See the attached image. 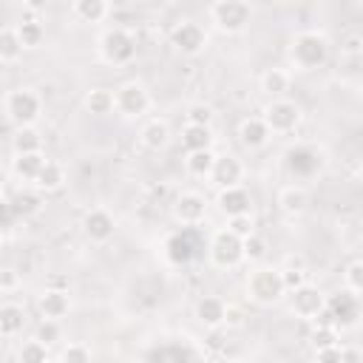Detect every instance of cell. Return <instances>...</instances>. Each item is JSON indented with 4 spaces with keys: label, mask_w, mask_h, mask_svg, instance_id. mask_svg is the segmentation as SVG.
<instances>
[{
    "label": "cell",
    "mask_w": 363,
    "mask_h": 363,
    "mask_svg": "<svg viewBox=\"0 0 363 363\" xmlns=\"http://www.w3.org/2000/svg\"><path fill=\"white\" fill-rule=\"evenodd\" d=\"M326 54H329V45H326V40H323L320 34H315V31L298 34V37L292 40V48H289V57H292V62H295L301 71H312V68L323 65V62H326Z\"/></svg>",
    "instance_id": "cell-1"
},
{
    "label": "cell",
    "mask_w": 363,
    "mask_h": 363,
    "mask_svg": "<svg viewBox=\"0 0 363 363\" xmlns=\"http://www.w3.org/2000/svg\"><path fill=\"white\" fill-rule=\"evenodd\" d=\"M201 247H204L201 233H199L196 227H182L179 233H173V235L167 238L164 252H167L170 264L184 267V264H190V261H193V258L201 252Z\"/></svg>",
    "instance_id": "cell-2"
},
{
    "label": "cell",
    "mask_w": 363,
    "mask_h": 363,
    "mask_svg": "<svg viewBox=\"0 0 363 363\" xmlns=\"http://www.w3.org/2000/svg\"><path fill=\"white\" fill-rule=\"evenodd\" d=\"M210 17L221 31L235 34L250 23V6L241 0H218L210 6Z\"/></svg>",
    "instance_id": "cell-3"
},
{
    "label": "cell",
    "mask_w": 363,
    "mask_h": 363,
    "mask_svg": "<svg viewBox=\"0 0 363 363\" xmlns=\"http://www.w3.org/2000/svg\"><path fill=\"white\" fill-rule=\"evenodd\" d=\"M247 289H250V298L255 301V303H275L286 289H284V284H281V272L278 269H255L252 275H250V281H247Z\"/></svg>",
    "instance_id": "cell-4"
},
{
    "label": "cell",
    "mask_w": 363,
    "mask_h": 363,
    "mask_svg": "<svg viewBox=\"0 0 363 363\" xmlns=\"http://www.w3.org/2000/svg\"><path fill=\"white\" fill-rule=\"evenodd\" d=\"M99 48H102V57H105L108 62H113V65L130 62L133 54H136V43H133V37H130L128 31H122V28H111V31H105L102 40H99Z\"/></svg>",
    "instance_id": "cell-5"
},
{
    "label": "cell",
    "mask_w": 363,
    "mask_h": 363,
    "mask_svg": "<svg viewBox=\"0 0 363 363\" xmlns=\"http://www.w3.org/2000/svg\"><path fill=\"white\" fill-rule=\"evenodd\" d=\"M6 111H9L11 122H17L20 128H28L40 113V96L34 91H28V88H17V91L9 94Z\"/></svg>",
    "instance_id": "cell-6"
},
{
    "label": "cell",
    "mask_w": 363,
    "mask_h": 363,
    "mask_svg": "<svg viewBox=\"0 0 363 363\" xmlns=\"http://www.w3.org/2000/svg\"><path fill=\"white\" fill-rule=\"evenodd\" d=\"M210 258H213L218 267H235V264L244 258L241 238L233 235L230 230L216 233V238H213V244H210Z\"/></svg>",
    "instance_id": "cell-7"
},
{
    "label": "cell",
    "mask_w": 363,
    "mask_h": 363,
    "mask_svg": "<svg viewBox=\"0 0 363 363\" xmlns=\"http://www.w3.org/2000/svg\"><path fill=\"white\" fill-rule=\"evenodd\" d=\"M286 167H289L292 176H301V179L315 176L318 167H320V153L309 145H295V147L286 150Z\"/></svg>",
    "instance_id": "cell-8"
},
{
    "label": "cell",
    "mask_w": 363,
    "mask_h": 363,
    "mask_svg": "<svg viewBox=\"0 0 363 363\" xmlns=\"http://www.w3.org/2000/svg\"><path fill=\"white\" fill-rule=\"evenodd\" d=\"M147 105H150V99H147L145 88L136 82L122 85L119 94L113 96V108H119V113H125V116H142L147 111Z\"/></svg>",
    "instance_id": "cell-9"
},
{
    "label": "cell",
    "mask_w": 363,
    "mask_h": 363,
    "mask_svg": "<svg viewBox=\"0 0 363 363\" xmlns=\"http://www.w3.org/2000/svg\"><path fill=\"white\" fill-rule=\"evenodd\" d=\"M298 119H301L298 105H295V102H286V99H278V102H272V105L267 108L264 125H267V130L284 133V130H292V128L298 125Z\"/></svg>",
    "instance_id": "cell-10"
},
{
    "label": "cell",
    "mask_w": 363,
    "mask_h": 363,
    "mask_svg": "<svg viewBox=\"0 0 363 363\" xmlns=\"http://www.w3.org/2000/svg\"><path fill=\"white\" fill-rule=\"evenodd\" d=\"M323 309L329 312L335 329H337V326H352V323L357 320V298H354L352 292H337V295H332Z\"/></svg>",
    "instance_id": "cell-11"
},
{
    "label": "cell",
    "mask_w": 363,
    "mask_h": 363,
    "mask_svg": "<svg viewBox=\"0 0 363 363\" xmlns=\"http://www.w3.org/2000/svg\"><path fill=\"white\" fill-rule=\"evenodd\" d=\"M170 43H173L182 54H199L201 45H204V31H201L199 23L184 20V23H179V26L170 31Z\"/></svg>",
    "instance_id": "cell-12"
},
{
    "label": "cell",
    "mask_w": 363,
    "mask_h": 363,
    "mask_svg": "<svg viewBox=\"0 0 363 363\" xmlns=\"http://www.w3.org/2000/svg\"><path fill=\"white\" fill-rule=\"evenodd\" d=\"M241 173H244V167H241V162H238L235 156H216L213 170H210L213 182H216L221 190H224V187H238Z\"/></svg>",
    "instance_id": "cell-13"
},
{
    "label": "cell",
    "mask_w": 363,
    "mask_h": 363,
    "mask_svg": "<svg viewBox=\"0 0 363 363\" xmlns=\"http://www.w3.org/2000/svg\"><path fill=\"white\" fill-rule=\"evenodd\" d=\"M320 309H323V295L318 292V286L303 284V286H298V289L292 292V312H295V315L315 318Z\"/></svg>",
    "instance_id": "cell-14"
},
{
    "label": "cell",
    "mask_w": 363,
    "mask_h": 363,
    "mask_svg": "<svg viewBox=\"0 0 363 363\" xmlns=\"http://www.w3.org/2000/svg\"><path fill=\"white\" fill-rule=\"evenodd\" d=\"M218 207L227 218H235V216H250V193L241 190V187H224L218 193Z\"/></svg>",
    "instance_id": "cell-15"
},
{
    "label": "cell",
    "mask_w": 363,
    "mask_h": 363,
    "mask_svg": "<svg viewBox=\"0 0 363 363\" xmlns=\"http://www.w3.org/2000/svg\"><path fill=\"white\" fill-rule=\"evenodd\" d=\"M173 216L182 221V224H199L204 218V199L199 193H182L176 199V207H173Z\"/></svg>",
    "instance_id": "cell-16"
},
{
    "label": "cell",
    "mask_w": 363,
    "mask_h": 363,
    "mask_svg": "<svg viewBox=\"0 0 363 363\" xmlns=\"http://www.w3.org/2000/svg\"><path fill=\"white\" fill-rule=\"evenodd\" d=\"M82 227H85L88 238H94V241H108V238L113 235V218H111L105 210H91V213L85 216Z\"/></svg>",
    "instance_id": "cell-17"
},
{
    "label": "cell",
    "mask_w": 363,
    "mask_h": 363,
    "mask_svg": "<svg viewBox=\"0 0 363 363\" xmlns=\"http://www.w3.org/2000/svg\"><path fill=\"white\" fill-rule=\"evenodd\" d=\"M196 318L204 323V326H221L224 323V301L218 298H201L196 303Z\"/></svg>",
    "instance_id": "cell-18"
},
{
    "label": "cell",
    "mask_w": 363,
    "mask_h": 363,
    "mask_svg": "<svg viewBox=\"0 0 363 363\" xmlns=\"http://www.w3.org/2000/svg\"><path fill=\"white\" fill-rule=\"evenodd\" d=\"M238 136H241V142H244L247 147H261V145L267 142L269 130H267L264 119H255V116H252V119H244V122H241Z\"/></svg>",
    "instance_id": "cell-19"
},
{
    "label": "cell",
    "mask_w": 363,
    "mask_h": 363,
    "mask_svg": "<svg viewBox=\"0 0 363 363\" xmlns=\"http://www.w3.org/2000/svg\"><path fill=\"white\" fill-rule=\"evenodd\" d=\"M40 309L48 320L54 318H62L68 312V295L62 289H45V295L40 298Z\"/></svg>",
    "instance_id": "cell-20"
},
{
    "label": "cell",
    "mask_w": 363,
    "mask_h": 363,
    "mask_svg": "<svg viewBox=\"0 0 363 363\" xmlns=\"http://www.w3.org/2000/svg\"><path fill=\"white\" fill-rule=\"evenodd\" d=\"M14 31H17V40H20V45H23V48H34V45H40V43H43V37H45L43 23H40V20H34V17L23 20Z\"/></svg>",
    "instance_id": "cell-21"
},
{
    "label": "cell",
    "mask_w": 363,
    "mask_h": 363,
    "mask_svg": "<svg viewBox=\"0 0 363 363\" xmlns=\"http://www.w3.org/2000/svg\"><path fill=\"white\" fill-rule=\"evenodd\" d=\"M11 213H14V218H26V216H34L37 210H40V196L37 193H31V190H20V193H14L11 196Z\"/></svg>",
    "instance_id": "cell-22"
},
{
    "label": "cell",
    "mask_w": 363,
    "mask_h": 363,
    "mask_svg": "<svg viewBox=\"0 0 363 363\" xmlns=\"http://www.w3.org/2000/svg\"><path fill=\"white\" fill-rule=\"evenodd\" d=\"M182 145L196 153V150H210V128H201V125H187L184 133H182Z\"/></svg>",
    "instance_id": "cell-23"
},
{
    "label": "cell",
    "mask_w": 363,
    "mask_h": 363,
    "mask_svg": "<svg viewBox=\"0 0 363 363\" xmlns=\"http://www.w3.org/2000/svg\"><path fill=\"white\" fill-rule=\"evenodd\" d=\"M278 204L284 207V213L298 216V213H303V210H306L309 199H306V190H303V187H286V190H281Z\"/></svg>",
    "instance_id": "cell-24"
},
{
    "label": "cell",
    "mask_w": 363,
    "mask_h": 363,
    "mask_svg": "<svg viewBox=\"0 0 363 363\" xmlns=\"http://www.w3.org/2000/svg\"><path fill=\"white\" fill-rule=\"evenodd\" d=\"M23 320H26V315L20 306H14V303L0 306V335H17L23 329Z\"/></svg>",
    "instance_id": "cell-25"
},
{
    "label": "cell",
    "mask_w": 363,
    "mask_h": 363,
    "mask_svg": "<svg viewBox=\"0 0 363 363\" xmlns=\"http://www.w3.org/2000/svg\"><path fill=\"white\" fill-rule=\"evenodd\" d=\"M40 147H43V139H40V133H37L34 128H20V130H17V136H14V150H17V156L40 153Z\"/></svg>",
    "instance_id": "cell-26"
},
{
    "label": "cell",
    "mask_w": 363,
    "mask_h": 363,
    "mask_svg": "<svg viewBox=\"0 0 363 363\" xmlns=\"http://www.w3.org/2000/svg\"><path fill=\"white\" fill-rule=\"evenodd\" d=\"M74 14L82 20V23H96L108 14V6L102 0H77L74 3Z\"/></svg>",
    "instance_id": "cell-27"
},
{
    "label": "cell",
    "mask_w": 363,
    "mask_h": 363,
    "mask_svg": "<svg viewBox=\"0 0 363 363\" xmlns=\"http://www.w3.org/2000/svg\"><path fill=\"white\" fill-rule=\"evenodd\" d=\"M20 54H23V45L17 40V31L3 28L0 31V62H14V60H20Z\"/></svg>",
    "instance_id": "cell-28"
},
{
    "label": "cell",
    "mask_w": 363,
    "mask_h": 363,
    "mask_svg": "<svg viewBox=\"0 0 363 363\" xmlns=\"http://www.w3.org/2000/svg\"><path fill=\"white\" fill-rule=\"evenodd\" d=\"M167 125L164 122H159V119H153V122H147L145 125V130H142V142L150 147V150H159V147H164L167 145Z\"/></svg>",
    "instance_id": "cell-29"
},
{
    "label": "cell",
    "mask_w": 363,
    "mask_h": 363,
    "mask_svg": "<svg viewBox=\"0 0 363 363\" xmlns=\"http://www.w3.org/2000/svg\"><path fill=\"white\" fill-rule=\"evenodd\" d=\"M43 164H45V159L40 156V153H28V156H17L14 159V173L20 176V179H37V173L43 170Z\"/></svg>",
    "instance_id": "cell-30"
},
{
    "label": "cell",
    "mask_w": 363,
    "mask_h": 363,
    "mask_svg": "<svg viewBox=\"0 0 363 363\" xmlns=\"http://www.w3.org/2000/svg\"><path fill=\"white\" fill-rule=\"evenodd\" d=\"M213 162H216L213 150H196V153L187 156V170H190L193 176H210Z\"/></svg>",
    "instance_id": "cell-31"
},
{
    "label": "cell",
    "mask_w": 363,
    "mask_h": 363,
    "mask_svg": "<svg viewBox=\"0 0 363 363\" xmlns=\"http://www.w3.org/2000/svg\"><path fill=\"white\" fill-rule=\"evenodd\" d=\"M34 182H37V187H43V190H57V187L62 184V167L54 164V162H45Z\"/></svg>",
    "instance_id": "cell-32"
},
{
    "label": "cell",
    "mask_w": 363,
    "mask_h": 363,
    "mask_svg": "<svg viewBox=\"0 0 363 363\" xmlns=\"http://www.w3.org/2000/svg\"><path fill=\"white\" fill-rule=\"evenodd\" d=\"M88 111H91V113H111V111H113V94L105 91V88L91 91V96H88Z\"/></svg>",
    "instance_id": "cell-33"
},
{
    "label": "cell",
    "mask_w": 363,
    "mask_h": 363,
    "mask_svg": "<svg viewBox=\"0 0 363 363\" xmlns=\"http://www.w3.org/2000/svg\"><path fill=\"white\" fill-rule=\"evenodd\" d=\"M261 85H264V91H267V94H284V91H286V85H289V79H286V74H284L281 68H269V71L264 74Z\"/></svg>",
    "instance_id": "cell-34"
},
{
    "label": "cell",
    "mask_w": 363,
    "mask_h": 363,
    "mask_svg": "<svg viewBox=\"0 0 363 363\" xmlns=\"http://www.w3.org/2000/svg\"><path fill=\"white\" fill-rule=\"evenodd\" d=\"M20 363H48V352L40 340H28L20 349Z\"/></svg>",
    "instance_id": "cell-35"
},
{
    "label": "cell",
    "mask_w": 363,
    "mask_h": 363,
    "mask_svg": "<svg viewBox=\"0 0 363 363\" xmlns=\"http://www.w3.org/2000/svg\"><path fill=\"white\" fill-rule=\"evenodd\" d=\"M241 250H244V258H250V261H258V258H264L267 255V241L261 238V235H247V238H241Z\"/></svg>",
    "instance_id": "cell-36"
},
{
    "label": "cell",
    "mask_w": 363,
    "mask_h": 363,
    "mask_svg": "<svg viewBox=\"0 0 363 363\" xmlns=\"http://www.w3.org/2000/svg\"><path fill=\"white\" fill-rule=\"evenodd\" d=\"M312 343H315V349L337 346V329H335V326H315V332H312Z\"/></svg>",
    "instance_id": "cell-37"
},
{
    "label": "cell",
    "mask_w": 363,
    "mask_h": 363,
    "mask_svg": "<svg viewBox=\"0 0 363 363\" xmlns=\"http://www.w3.org/2000/svg\"><path fill=\"white\" fill-rule=\"evenodd\" d=\"M153 363H190V357L179 346H164V349H159L153 354Z\"/></svg>",
    "instance_id": "cell-38"
},
{
    "label": "cell",
    "mask_w": 363,
    "mask_h": 363,
    "mask_svg": "<svg viewBox=\"0 0 363 363\" xmlns=\"http://www.w3.org/2000/svg\"><path fill=\"white\" fill-rule=\"evenodd\" d=\"M62 363H91V352L82 343H71L62 349Z\"/></svg>",
    "instance_id": "cell-39"
},
{
    "label": "cell",
    "mask_w": 363,
    "mask_h": 363,
    "mask_svg": "<svg viewBox=\"0 0 363 363\" xmlns=\"http://www.w3.org/2000/svg\"><path fill=\"white\" fill-rule=\"evenodd\" d=\"M346 284H349V292L357 295L363 289V264L360 261H352L349 269H346Z\"/></svg>",
    "instance_id": "cell-40"
},
{
    "label": "cell",
    "mask_w": 363,
    "mask_h": 363,
    "mask_svg": "<svg viewBox=\"0 0 363 363\" xmlns=\"http://www.w3.org/2000/svg\"><path fill=\"white\" fill-rule=\"evenodd\" d=\"M210 119H213V111L207 105H193L187 111V125H201V128H210Z\"/></svg>",
    "instance_id": "cell-41"
},
{
    "label": "cell",
    "mask_w": 363,
    "mask_h": 363,
    "mask_svg": "<svg viewBox=\"0 0 363 363\" xmlns=\"http://www.w3.org/2000/svg\"><path fill=\"white\" fill-rule=\"evenodd\" d=\"M57 337H60V326H57L54 320H48V318H45V320L37 326V340H40L43 346H48V343H54Z\"/></svg>",
    "instance_id": "cell-42"
},
{
    "label": "cell",
    "mask_w": 363,
    "mask_h": 363,
    "mask_svg": "<svg viewBox=\"0 0 363 363\" xmlns=\"http://www.w3.org/2000/svg\"><path fill=\"white\" fill-rule=\"evenodd\" d=\"M227 230L233 235H238V238H247V235H252V218L250 216H235V218H230Z\"/></svg>",
    "instance_id": "cell-43"
},
{
    "label": "cell",
    "mask_w": 363,
    "mask_h": 363,
    "mask_svg": "<svg viewBox=\"0 0 363 363\" xmlns=\"http://www.w3.org/2000/svg\"><path fill=\"white\" fill-rule=\"evenodd\" d=\"M281 284H284V289H298V286H303L306 284V275H303V269H284L281 272Z\"/></svg>",
    "instance_id": "cell-44"
},
{
    "label": "cell",
    "mask_w": 363,
    "mask_h": 363,
    "mask_svg": "<svg viewBox=\"0 0 363 363\" xmlns=\"http://www.w3.org/2000/svg\"><path fill=\"white\" fill-rule=\"evenodd\" d=\"M318 363H343V349L340 346L318 349Z\"/></svg>",
    "instance_id": "cell-45"
},
{
    "label": "cell",
    "mask_w": 363,
    "mask_h": 363,
    "mask_svg": "<svg viewBox=\"0 0 363 363\" xmlns=\"http://www.w3.org/2000/svg\"><path fill=\"white\" fill-rule=\"evenodd\" d=\"M14 221V213H11V204L0 199V230H9Z\"/></svg>",
    "instance_id": "cell-46"
},
{
    "label": "cell",
    "mask_w": 363,
    "mask_h": 363,
    "mask_svg": "<svg viewBox=\"0 0 363 363\" xmlns=\"http://www.w3.org/2000/svg\"><path fill=\"white\" fill-rule=\"evenodd\" d=\"M360 48H363V37H360V34H352V37L343 43V51H346V54H360Z\"/></svg>",
    "instance_id": "cell-47"
},
{
    "label": "cell",
    "mask_w": 363,
    "mask_h": 363,
    "mask_svg": "<svg viewBox=\"0 0 363 363\" xmlns=\"http://www.w3.org/2000/svg\"><path fill=\"white\" fill-rule=\"evenodd\" d=\"M14 284H17L14 269H3V272H0V289H11Z\"/></svg>",
    "instance_id": "cell-48"
},
{
    "label": "cell",
    "mask_w": 363,
    "mask_h": 363,
    "mask_svg": "<svg viewBox=\"0 0 363 363\" xmlns=\"http://www.w3.org/2000/svg\"><path fill=\"white\" fill-rule=\"evenodd\" d=\"M354 360H357L354 352H343V363H354Z\"/></svg>",
    "instance_id": "cell-49"
},
{
    "label": "cell",
    "mask_w": 363,
    "mask_h": 363,
    "mask_svg": "<svg viewBox=\"0 0 363 363\" xmlns=\"http://www.w3.org/2000/svg\"><path fill=\"white\" fill-rule=\"evenodd\" d=\"M210 346H213V349H216V346H221V337H218V335H216V332H213V335H210Z\"/></svg>",
    "instance_id": "cell-50"
},
{
    "label": "cell",
    "mask_w": 363,
    "mask_h": 363,
    "mask_svg": "<svg viewBox=\"0 0 363 363\" xmlns=\"http://www.w3.org/2000/svg\"><path fill=\"white\" fill-rule=\"evenodd\" d=\"M3 184H6V170L0 167V187H3Z\"/></svg>",
    "instance_id": "cell-51"
},
{
    "label": "cell",
    "mask_w": 363,
    "mask_h": 363,
    "mask_svg": "<svg viewBox=\"0 0 363 363\" xmlns=\"http://www.w3.org/2000/svg\"><path fill=\"white\" fill-rule=\"evenodd\" d=\"M218 363H235V360H227V357H224V360H218Z\"/></svg>",
    "instance_id": "cell-52"
}]
</instances>
